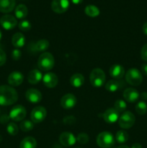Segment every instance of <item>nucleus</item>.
Listing matches in <instances>:
<instances>
[{"label": "nucleus", "mask_w": 147, "mask_h": 148, "mask_svg": "<svg viewBox=\"0 0 147 148\" xmlns=\"http://www.w3.org/2000/svg\"><path fill=\"white\" fill-rule=\"evenodd\" d=\"M17 100L18 94L12 87L9 85L0 86V106H11L15 103Z\"/></svg>", "instance_id": "f257e3e1"}, {"label": "nucleus", "mask_w": 147, "mask_h": 148, "mask_svg": "<svg viewBox=\"0 0 147 148\" xmlns=\"http://www.w3.org/2000/svg\"><path fill=\"white\" fill-rule=\"evenodd\" d=\"M54 64V57L49 52H43L39 56L38 60H37V66L40 70L47 72L53 69Z\"/></svg>", "instance_id": "f03ea898"}, {"label": "nucleus", "mask_w": 147, "mask_h": 148, "mask_svg": "<svg viewBox=\"0 0 147 148\" xmlns=\"http://www.w3.org/2000/svg\"><path fill=\"white\" fill-rule=\"evenodd\" d=\"M106 79L105 73L100 68H95L92 70L89 75L91 85L95 88H100L104 85Z\"/></svg>", "instance_id": "7ed1b4c3"}, {"label": "nucleus", "mask_w": 147, "mask_h": 148, "mask_svg": "<svg viewBox=\"0 0 147 148\" xmlns=\"http://www.w3.org/2000/svg\"><path fill=\"white\" fill-rule=\"evenodd\" d=\"M115 137L110 132H102L97 137V144L102 148H110L115 145Z\"/></svg>", "instance_id": "20e7f679"}, {"label": "nucleus", "mask_w": 147, "mask_h": 148, "mask_svg": "<svg viewBox=\"0 0 147 148\" xmlns=\"http://www.w3.org/2000/svg\"><path fill=\"white\" fill-rule=\"evenodd\" d=\"M125 80L133 86H138L143 81L142 74L136 68H131L125 74Z\"/></svg>", "instance_id": "39448f33"}, {"label": "nucleus", "mask_w": 147, "mask_h": 148, "mask_svg": "<svg viewBox=\"0 0 147 148\" xmlns=\"http://www.w3.org/2000/svg\"><path fill=\"white\" fill-rule=\"evenodd\" d=\"M135 121V117L131 111H125L122 113L118 119V124L122 129H130L133 126Z\"/></svg>", "instance_id": "423d86ee"}, {"label": "nucleus", "mask_w": 147, "mask_h": 148, "mask_svg": "<svg viewBox=\"0 0 147 148\" xmlns=\"http://www.w3.org/2000/svg\"><path fill=\"white\" fill-rule=\"evenodd\" d=\"M27 111L23 106L17 105L13 107L10 112V118L14 121H20L25 118Z\"/></svg>", "instance_id": "0eeeda50"}, {"label": "nucleus", "mask_w": 147, "mask_h": 148, "mask_svg": "<svg viewBox=\"0 0 147 148\" xmlns=\"http://www.w3.org/2000/svg\"><path fill=\"white\" fill-rule=\"evenodd\" d=\"M47 115V111L46 109L43 106H37L35 107L32 111L30 117L31 120L33 123L38 124L43 121L46 119Z\"/></svg>", "instance_id": "6e6552de"}, {"label": "nucleus", "mask_w": 147, "mask_h": 148, "mask_svg": "<svg viewBox=\"0 0 147 148\" xmlns=\"http://www.w3.org/2000/svg\"><path fill=\"white\" fill-rule=\"evenodd\" d=\"M17 24V19L10 14H5L0 18V25L7 30H12Z\"/></svg>", "instance_id": "1a4fd4ad"}, {"label": "nucleus", "mask_w": 147, "mask_h": 148, "mask_svg": "<svg viewBox=\"0 0 147 148\" xmlns=\"http://www.w3.org/2000/svg\"><path fill=\"white\" fill-rule=\"evenodd\" d=\"M69 7V0H53L51 9L54 12L62 14L68 10Z\"/></svg>", "instance_id": "9d476101"}, {"label": "nucleus", "mask_w": 147, "mask_h": 148, "mask_svg": "<svg viewBox=\"0 0 147 148\" xmlns=\"http://www.w3.org/2000/svg\"><path fill=\"white\" fill-rule=\"evenodd\" d=\"M77 103L76 96L73 94L68 93L63 95L61 99V106L64 109L69 110L73 108Z\"/></svg>", "instance_id": "9b49d317"}, {"label": "nucleus", "mask_w": 147, "mask_h": 148, "mask_svg": "<svg viewBox=\"0 0 147 148\" xmlns=\"http://www.w3.org/2000/svg\"><path fill=\"white\" fill-rule=\"evenodd\" d=\"M60 143L64 147H71L75 145L76 142V137L72 133L69 132H64L61 134L59 137Z\"/></svg>", "instance_id": "f8f14e48"}, {"label": "nucleus", "mask_w": 147, "mask_h": 148, "mask_svg": "<svg viewBox=\"0 0 147 148\" xmlns=\"http://www.w3.org/2000/svg\"><path fill=\"white\" fill-rule=\"evenodd\" d=\"M25 98L28 102L31 103H37L42 100V94L38 90L30 88L26 91Z\"/></svg>", "instance_id": "ddd939ff"}, {"label": "nucleus", "mask_w": 147, "mask_h": 148, "mask_svg": "<svg viewBox=\"0 0 147 148\" xmlns=\"http://www.w3.org/2000/svg\"><path fill=\"white\" fill-rule=\"evenodd\" d=\"M119 113L114 108H108L103 114V119L105 122L108 124H113L119 119Z\"/></svg>", "instance_id": "4468645a"}, {"label": "nucleus", "mask_w": 147, "mask_h": 148, "mask_svg": "<svg viewBox=\"0 0 147 148\" xmlns=\"http://www.w3.org/2000/svg\"><path fill=\"white\" fill-rule=\"evenodd\" d=\"M43 82L47 88H53L58 85L59 78L56 74L53 72H48L43 77Z\"/></svg>", "instance_id": "2eb2a0df"}, {"label": "nucleus", "mask_w": 147, "mask_h": 148, "mask_svg": "<svg viewBox=\"0 0 147 148\" xmlns=\"http://www.w3.org/2000/svg\"><path fill=\"white\" fill-rule=\"evenodd\" d=\"M8 83L12 87H17L21 85L24 80V76L22 73L20 72H13L10 74L8 77Z\"/></svg>", "instance_id": "dca6fc26"}, {"label": "nucleus", "mask_w": 147, "mask_h": 148, "mask_svg": "<svg viewBox=\"0 0 147 148\" xmlns=\"http://www.w3.org/2000/svg\"><path fill=\"white\" fill-rule=\"evenodd\" d=\"M122 95H123L124 99L128 103L136 102L140 98V94L138 90L132 88H128L125 89Z\"/></svg>", "instance_id": "f3484780"}, {"label": "nucleus", "mask_w": 147, "mask_h": 148, "mask_svg": "<svg viewBox=\"0 0 147 148\" xmlns=\"http://www.w3.org/2000/svg\"><path fill=\"white\" fill-rule=\"evenodd\" d=\"M125 85V82L121 79H110L105 85V89L110 92H115Z\"/></svg>", "instance_id": "a211bd4d"}, {"label": "nucleus", "mask_w": 147, "mask_h": 148, "mask_svg": "<svg viewBox=\"0 0 147 148\" xmlns=\"http://www.w3.org/2000/svg\"><path fill=\"white\" fill-rule=\"evenodd\" d=\"M109 73L114 79H121L125 75V69L120 64H114L110 68Z\"/></svg>", "instance_id": "6ab92c4d"}, {"label": "nucleus", "mask_w": 147, "mask_h": 148, "mask_svg": "<svg viewBox=\"0 0 147 148\" xmlns=\"http://www.w3.org/2000/svg\"><path fill=\"white\" fill-rule=\"evenodd\" d=\"M43 79V75L38 69H33L30 71L27 76V80L32 85H36Z\"/></svg>", "instance_id": "aec40b11"}, {"label": "nucleus", "mask_w": 147, "mask_h": 148, "mask_svg": "<svg viewBox=\"0 0 147 148\" xmlns=\"http://www.w3.org/2000/svg\"><path fill=\"white\" fill-rule=\"evenodd\" d=\"M15 7V0H0V12L9 13Z\"/></svg>", "instance_id": "412c9836"}, {"label": "nucleus", "mask_w": 147, "mask_h": 148, "mask_svg": "<svg viewBox=\"0 0 147 148\" xmlns=\"http://www.w3.org/2000/svg\"><path fill=\"white\" fill-rule=\"evenodd\" d=\"M12 43L16 49L23 47L25 44V37L21 33H16L12 38Z\"/></svg>", "instance_id": "4be33fe9"}, {"label": "nucleus", "mask_w": 147, "mask_h": 148, "mask_svg": "<svg viewBox=\"0 0 147 148\" xmlns=\"http://www.w3.org/2000/svg\"><path fill=\"white\" fill-rule=\"evenodd\" d=\"M70 83L74 88H81L84 83V77L82 74L75 73L71 77Z\"/></svg>", "instance_id": "5701e85b"}, {"label": "nucleus", "mask_w": 147, "mask_h": 148, "mask_svg": "<svg viewBox=\"0 0 147 148\" xmlns=\"http://www.w3.org/2000/svg\"><path fill=\"white\" fill-rule=\"evenodd\" d=\"M49 42L46 39H40L33 45V49L35 52H43L49 47Z\"/></svg>", "instance_id": "b1692460"}, {"label": "nucleus", "mask_w": 147, "mask_h": 148, "mask_svg": "<svg viewBox=\"0 0 147 148\" xmlns=\"http://www.w3.org/2000/svg\"><path fill=\"white\" fill-rule=\"evenodd\" d=\"M37 142L33 137H27L23 139L20 145V148H36Z\"/></svg>", "instance_id": "393cba45"}, {"label": "nucleus", "mask_w": 147, "mask_h": 148, "mask_svg": "<svg viewBox=\"0 0 147 148\" xmlns=\"http://www.w3.org/2000/svg\"><path fill=\"white\" fill-rule=\"evenodd\" d=\"M15 16L18 19H24L28 14V9L24 4H19L15 8Z\"/></svg>", "instance_id": "a878e982"}, {"label": "nucleus", "mask_w": 147, "mask_h": 148, "mask_svg": "<svg viewBox=\"0 0 147 148\" xmlns=\"http://www.w3.org/2000/svg\"><path fill=\"white\" fill-rule=\"evenodd\" d=\"M85 14L91 17H96L99 14V10L95 5H87L85 7Z\"/></svg>", "instance_id": "bb28decb"}, {"label": "nucleus", "mask_w": 147, "mask_h": 148, "mask_svg": "<svg viewBox=\"0 0 147 148\" xmlns=\"http://www.w3.org/2000/svg\"><path fill=\"white\" fill-rule=\"evenodd\" d=\"M128 138H129L128 134L125 131H123V130L118 131L116 133V135H115V140L120 144H123V143H126L128 141Z\"/></svg>", "instance_id": "cd10ccee"}, {"label": "nucleus", "mask_w": 147, "mask_h": 148, "mask_svg": "<svg viewBox=\"0 0 147 148\" xmlns=\"http://www.w3.org/2000/svg\"><path fill=\"white\" fill-rule=\"evenodd\" d=\"M20 127L21 130L24 132L31 131L34 128V123L30 120H22L20 123Z\"/></svg>", "instance_id": "c85d7f7f"}, {"label": "nucleus", "mask_w": 147, "mask_h": 148, "mask_svg": "<svg viewBox=\"0 0 147 148\" xmlns=\"http://www.w3.org/2000/svg\"><path fill=\"white\" fill-rule=\"evenodd\" d=\"M135 111L139 115H144L147 112V104L144 101H139L135 105Z\"/></svg>", "instance_id": "c756f323"}, {"label": "nucleus", "mask_w": 147, "mask_h": 148, "mask_svg": "<svg viewBox=\"0 0 147 148\" xmlns=\"http://www.w3.org/2000/svg\"><path fill=\"white\" fill-rule=\"evenodd\" d=\"M127 108V105L123 100H117L114 104V108L118 111V113L125 112Z\"/></svg>", "instance_id": "7c9ffc66"}, {"label": "nucleus", "mask_w": 147, "mask_h": 148, "mask_svg": "<svg viewBox=\"0 0 147 148\" xmlns=\"http://www.w3.org/2000/svg\"><path fill=\"white\" fill-rule=\"evenodd\" d=\"M7 131L10 135L15 136L18 134L19 129L17 124L14 122H11L8 124L7 127Z\"/></svg>", "instance_id": "2f4dec72"}, {"label": "nucleus", "mask_w": 147, "mask_h": 148, "mask_svg": "<svg viewBox=\"0 0 147 148\" xmlns=\"http://www.w3.org/2000/svg\"><path fill=\"white\" fill-rule=\"evenodd\" d=\"M89 137L88 136V134L86 133L82 132L80 134H79L76 137V141L79 143H80L81 145H85L89 142Z\"/></svg>", "instance_id": "473e14b6"}, {"label": "nucleus", "mask_w": 147, "mask_h": 148, "mask_svg": "<svg viewBox=\"0 0 147 148\" xmlns=\"http://www.w3.org/2000/svg\"><path fill=\"white\" fill-rule=\"evenodd\" d=\"M19 28L22 30V31H29V30L31 29L32 25L30 23V21L28 20H22L21 22H20L18 25Z\"/></svg>", "instance_id": "72a5a7b5"}, {"label": "nucleus", "mask_w": 147, "mask_h": 148, "mask_svg": "<svg viewBox=\"0 0 147 148\" xmlns=\"http://www.w3.org/2000/svg\"><path fill=\"white\" fill-rule=\"evenodd\" d=\"M22 56V52L20 49H15L12 51V58L14 60L17 61L19 59H20Z\"/></svg>", "instance_id": "f704fd0d"}, {"label": "nucleus", "mask_w": 147, "mask_h": 148, "mask_svg": "<svg viewBox=\"0 0 147 148\" xmlns=\"http://www.w3.org/2000/svg\"><path fill=\"white\" fill-rule=\"evenodd\" d=\"M141 56L143 60L147 62V43L144 45L141 49Z\"/></svg>", "instance_id": "c9c22d12"}, {"label": "nucleus", "mask_w": 147, "mask_h": 148, "mask_svg": "<svg viewBox=\"0 0 147 148\" xmlns=\"http://www.w3.org/2000/svg\"><path fill=\"white\" fill-rule=\"evenodd\" d=\"M6 60H7V56L5 52L0 49V66H3L6 63Z\"/></svg>", "instance_id": "e433bc0d"}, {"label": "nucleus", "mask_w": 147, "mask_h": 148, "mask_svg": "<svg viewBox=\"0 0 147 148\" xmlns=\"http://www.w3.org/2000/svg\"><path fill=\"white\" fill-rule=\"evenodd\" d=\"M141 71L144 75L147 76V64H144L141 66Z\"/></svg>", "instance_id": "4c0bfd02"}, {"label": "nucleus", "mask_w": 147, "mask_h": 148, "mask_svg": "<svg viewBox=\"0 0 147 148\" xmlns=\"http://www.w3.org/2000/svg\"><path fill=\"white\" fill-rule=\"evenodd\" d=\"M140 97H141V99L144 101H146L147 100V92H143L140 95Z\"/></svg>", "instance_id": "58836bf2"}, {"label": "nucleus", "mask_w": 147, "mask_h": 148, "mask_svg": "<svg viewBox=\"0 0 147 148\" xmlns=\"http://www.w3.org/2000/svg\"><path fill=\"white\" fill-rule=\"evenodd\" d=\"M142 30L144 34H145L146 36H147V22L144 24V25H143L142 27Z\"/></svg>", "instance_id": "ea45409f"}, {"label": "nucleus", "mask_w": 147, "mask_h": 148, "mask_svg": "<svg viewBox=\"0 0 147 148\" xmlns=\"http://www.w3.org/2000/svg\"><path fill=\"white\" fill-rule=\"evenodd\" d=\"M131 148H142V145L140 143H134Z\"/></svg>", "instance_id": "a19ab883"}, {"label": "nucleus", "mask_w": 147, "mask_h": 148, "mask_svg": "<svg viewBox=\"0 0 147 148\" xmlns=\"http://www.w3.org/2000/svg\"><path fill=\"white\" fill-rule=\"evenodd\" d=\"M71 2L74 3V4H81V3H82L83 0H71Z\"/></svg>", "instance_id": "79ce46f5"}, {"label": "nucleus", "mask_w": 147, "mask_h": 148, "mask_svg": "<svg viewBox=\"0 0 147 148\" xmlns=\"http://www.w3.org/2000/svg\"><path fill=\"white\" fill-rule=\"evenodd\" d=\"M118 148H130V147L127 145H120L119 146V147H118Z\"/></svg>", "instance_id": "37998d69"}, {"label": "nucleus", "mask_w": 147, "mask_h": 148, "mask_svg": "<svg viewBox=\"0 0 147 148\" xmlns=\"http://www.w3.org/2000/svg\"><path fill=\"white\" fill-rule=\"evenodd\" d=\"M1 38H2V33H1V30H0V40H1Z\"/></svg>", "instance_id": "c03bdc74"}, {"label": "nucleus", "mask_w": 147, "mask_h": 148, "mask_svg": "<svg viewBox=\"0 0 147 148\" xmlns=\"http://www.w3.org/2000/svg\"><path fill=\"white\" fill-rule=\"evenodd\" d=\"M76 148H79V147H76Z\"/></svg>", "instance_id": "a18cd8bd"}]
</instances>
